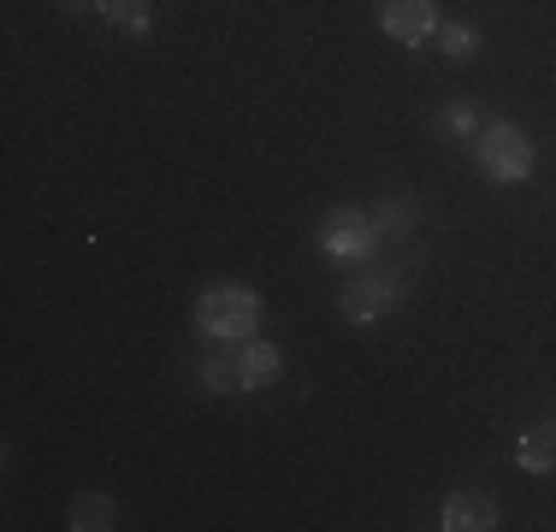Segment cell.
<instances>
[{"instance_id":"7a4b0ae2","label":"cell","mask_w":556,"mask_h":532,"mask_svg":"<svg viewBox=\"0 0 556 532\" xmlns=\"http://www.w3.org/2000/svg\"><path fill=\"white\" fill-rule=\"evenodd\" d=\"M195 326H202V338H214V343H249V331L261 326L255 290H243V284L207 290V296L195 302Z\"/></svg>"},{"instance_id":"7c38bea8","label":"cell","mask_w":556,"mask_h":532,"mask_svg":"<svg viewBox=\"0 0 556 532\" xmlns=\"http://www.w3.org/2000/svg\"><path fill=\"white\" fill-rule=\"evenodd\" d=\"M439 48H444L450 65H468V60H480V30L462 24V18H450V24H439Z\"/></svg>"},{"instance_id":"ba28073f","label":"cell","mask_w":556,"mask_h":532,"mask_svg":"<svg viewBox=\"0 0 556 532\" xmlns=\"http://www.w3.org/2000/svg\"><path fill=\"white\" fill-rule=\"evenodd\" d=\"M515 461H521V473H556V426H527L515 438Z\"/></svg>"},{"instance_id":"4fadbf2b","label":"cell","mask_w":556,"mask_h":532,"mask_svg":"<svg viewBox=\"0 0 556 532\" xmlns=\"http://www.w3.org/2000/svg\"><path fill=\"white\" fill-rule=\"evenodd\" d=\"M195 372H202V391H207V396H231V391H243V379H237V362H225L219 350H207Z\"/></svg>"},{"instance_id":"5bb4252c","label":"cell","mask_w":556,"mask_h":532,"mask_svg":"<svg viewBox=\"0 0 556 532\" xmlns=\"http://www.w3.org/2000/svg\"><path fill=\"white\" fill-rule=\"evenodd\" d=\"M439 137H450V142H473V137H480V113H473L468 101H450L444 113H439Z\"/></svg>"},{"instance_id":"8fae6325","label":"cell","mask_w":556,"mask_h":532,"mask_svg":"<svg viewBox=\"0 0 556 532\" xmlns=\"http://www.w3.org/2000/svg\"><path fill=\"white\" fill-rule=\"evenodd\" d=\"M96 7H101V18L130 36H149V24H154V0H96Z\"/></svg>"},{"instance_id":"3957f363","label":"cell","mask_w":556,"mask_h":532,"mask_svg":"<svg viewBox=\"0 0 556 532\" xmlns=\"http://www.w3.org/2000/svg\"><path fill=\"white\" fill-rule=\"evenodd\" d=\"M379 243V225L367 207H332L320 219V255L326 261H367Z\"/></svg>"},{"instance_id":"9a60e30c","label":"cell","mask_w":556,"mask_h":532,"mask_svg":"<svg viewBox=\"0 0 556 532\" xmlns=\"http://www.w3.org/2000/svg\"><path fill=\"white\" fill-rule=\"evenodd\" d=\"M54 7H65V12H77V7H96V0H54Z\"/></svg>"},{"instance_id":"30bf717a","label":"cell","mask_w":556,"mask_h":532,"mask_svg":"<svg viewBox=\"0 0 556 532\" xmlns=\"http://www.w3.org/2000/svg\"><path fill=\"white\" fill-rule=\"evenodd\" d=\"M374 225H379V237H415L420 202H408V195H386V202H374Z\"/></svg>"},{"instance_id":"6da1fadb","label":"cell","mask_w":556,"mask_h":532,"mask_svg":"<svg viewBox=\"0 0 556 532\" xmlns=\"http://www.w3.org/2000/svg\"><path fill=\"white\" fill-rule=\"evenodd\" d=\"M468 154L492 183L533 178V137H527L521 125H509V118H503V125H480V137L468 142Z\"/></svg>"},{"instance_id":"9c48e42d","label":"cell","mask_w":556,"mask_h":532,"mask_svg":"<svg viewBox=\"0 0 556 532\" xmlns=\"http://www.w3.org/2000/svg\"><path fill=\"white\" fill-rule=\"evenodd\" d=\"M65 521H72L77 532H108L113 527V497L108 491H77L72 509H65Z\"/></svg>"},{"instance_id":"8992f818","label":"cell","mask_w":556,"mask_h":532,"mask_svg":"<svg viewBox=\"0 0 556 532\" xmlns=\"http://www.w3.org/2000/svg\"><path fill=\"white\" fill-rule=\"evenodd\" d=\"M439 527L444 532H492L497 527V503L485 497V491H450Z\"/></svg>"},{"instance_id":"5b68a950","label":"cell","mask_w":556,"mask_h":532,"mask_svg":"<svg viewBox=\"0 0 556 532\" xmlns=\"http://www.w3.org/2000/svg\"><path fill=\"white\" fill-rule=\"evenodd\" d=\"M396 296H403V273H367V278H350V284H343V319L367 326V319H379Z\"/></svg>"},{"instance_id":"277c9868","label":"cell","mask_w":556,"mask_h":532,"mask_svg":"<svg viewBox=\"0 0 556 532\" xmlns=\"http://www.w3.org/2000/svg\"><path fill=\"white\" fill-rule=\"evenodd\" d=\"M439 7L432 0H379V30L403 48H420L427 36H439Z\"/></svg>"},{"instance_id":"52a82bcc","label":"cell","mask_w":556,"mask_h":532,"mask_svg":"<svg viewBox=\"0 0 556 532\" xmlns=\"http://www.w3.org/2000/svg\"><path fill=\"white\" fill-rule=\"evenodd\" d=\"M278 372H285V355H278V343L249 338L243 355H237V379H243V391H261V384L278 379Z\"/></svg>"}]
</instances>
